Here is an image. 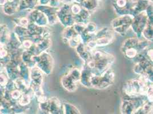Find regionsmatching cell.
<instances>
[{"label":"cell","instance_id":"obj_1","mask_svg":"<svg viewBox=\"0 0 153 114\" xmlns=\"http://www.w3.org/2000/svg\"><path fill=\"white\" fill-rule=\"evenodd\" d=\"M153 82L143 76L128 80L123 84V93L125 96L134 98L146 96L147 91Z\"/></svg>","mask_w":153,"mask_h":114},{"label":"cell","instance_id":"obj_2","mask_svg":"<svg viewBox=\"0 0 153 114\" xmlns=\"http://www.w3.org/2000/svg\"><path fill=\"white\" fill-rule=\"evenodd\" d=\"M91 57L95 62V68L91 71L98 76H101L110 69L111 66L114 62V57L103 51H93Z\"/></svg>","mask_w":153,"mask_h":114},{"label":"cell","instance_id":"obj_3","mask_svg":"<svg viewBox=\"0 0 153 114\" xmlns=\"http://www.w3.org/2000/svg\"><path fill=\"white\" fill-rule=\"evenodd\" d=\"M81 71L77 67H73L67 74L62 76L61 83L64 89L69 92L76 91L78 83L80 81Z\"/></svg>","mask_w":153,"mask_h":114},{"label":"cell","instance_id":"obj_4","mask_svg":"<svg viewBox=\"0 0 153 114\" xmlns=\"http://www.w3.org/2000/svg\"><path fill=\"white\" fill-rule=\"evenodd\" d=\"M147 101L143 96L134 98L124 96L122 101L121 112L122 114H137Z\"/></svg>","mask_w":153,"mask_h":114},{"label":"cell","instance_id":"obj_5","mask_svg":"<svg viewBox=\"0 0 153 114\" xmlns=\"http://www.w3.org/2000/svg\"><path fill=\"white\" fill-rule=\"evenodd\" d=\"M134 16L131 14L118 16L111 22V28L113 31L122 36H125L130 28Z\"/></svg>","mask_w":153,"mask_h":114},{"label":"cell","instance_id":"obj_6","mask_svg":"<svg viewBox=\"0 0 153 114\" xmlns=\"http://www.w3.org/2000/svg\"><path fill=\"white\" fill-rule=\"evenodd\" d=\"M114 38V34L113 32L108 27H104L96 32L93 40L96 47H99L110 44Z\"/></svg>","mask_w":153,"mask_h":114},{"label":"cell","instance_id":"obj_7","mask_svg":"<svg viewBox=\"0 0 153 114\" xmlns=\"http://www.w3.org/2000/svg\"><path fill=\"white\" fill-rule=\"evenodd\" d=\"M148 19L146 11L142 12L134 16L131 28L138 38H142V34L146 26Z\"/></svg>","mask_w":153,"mask_h":114},{"label":"cell","instance_id":"obj_8","mask_svg":"<svg viewBox=\"0 0 153 114\" xmlns=\"http://www.w3.org/2000/svg\"><path fill=\"white\" fill-rule=\"evenodd\" d=\"M58 20L65 27L73 26L75 24L74 16L70 10V6L68 4L59 7L58 10Z\"/></svg>","mask_w":153,"mask_h":114},{"label":"cell","instance_id":"obj_9","mask_svg":"<svg viewBox=\"0 0 153 114\" xmlns=\"http://www.w3.org/2000/svg\"><path fill=\"white\" fill-rule=\"evenodd\" d=\"M135 3L132 0H114L113 7L118 16L126 14L133 16Z\"/></svg>","mask_w":153,"mask_h":114},{"label":"cell","instance_id":"obj_10","mask_svg":"<svg viewBox=\"0 0 153 114\" xmlns=\"http://www.w3.org/2000/svg\"><path fill=\"white\" fill-rule=\"evenodd\" d=\"M114 73L111 69H109L100 76L99 83L97 89L103 90L108 88L114 82Z\"/></svg>","mask_w":153,"mask_h":114},{"label":"cell","instance_id":"obj_11","mask_svg":"<svg viewBox=\"0 0 153 114\" xmlns=\"http://www.w3.org/2000/svg\"><path fill=\"white\" fill-rule=\"evenodd\" d=\"M46 106V112L49 114H61L63 112L62 105L57 98L53 97L42 102Z\"/></svg>","mask_w":153,"mask_h":114},{"label":"cell","instance_id":"obj_12","mask_svg":"<svg viewBox=\"0 0 153 114\" xmlns=\"http://www.w3.org/2000/svg\"><path fill=\"white\" fill-rule=\"evenodd\" d=\"M78 34L74 29L73 26L66 27L62 33V38L65 44H68L71 38Z\"/></svg>","mask_w":153,"mask_h":114},{"label":"cell","instance_id":"obj_13","mask_svg":"<svg viewBox=\"0 0 153 114\" xmlns=\"http://www.w3.org/2000/svg\"><path fill=\"white\" fill-rule=\"evenodd\" d=\"M142 37L149 41H153V21L148 19L146 26L142 32Z\"/></svg>","mask_w":153,"mask_h":114},{"label":"cell","instance_id":"obj_14","mask_svg":"<svg viewBox=\"0 0 153 114\" xmlns=\"http://www.w3.org/2000/svg\"><path fill=\"white\" fill-rule=\"evenodd\" d=\"M81 7L88 10L90 13L94 11L98 7V1L97 0H85L81 4Z\"/></svg>","mask_w":153,"mask_h":114},{"label":"cell","instance_id":"obj_15","mask_svg":"<svg viewBox=\"0 0 153 114\" xmlns=\"http://www.w3.org/2000/svg\"><path fill=\"white\" fill-rule=\"evenodd\" d=\"M62 110L64 114H80L79 110L69 103H64L62 104Z\"/></svg>","mask_w":153,"mask_h":114},{"label":"cell","instance_id":"obj_16","mask_svg":"<svg viewBox=\"0 0 153 114\" xmlns=\"http://www.w3.org/2000/svg\"><path fill=\"white\" fill-rule=\"evenodd\" d=\"M153 113V102L147 101L137 111V114H152Z\"/></svg>","mask_w":153,"mask_h":114},{"label":"cell","instance_id":"obj_17","mask_svg":"<svg viewBox=\"0 0 153 114\" xmlns=\"http://www.w3.org/2000/svg\"><path fill=\"white\" fill-rule=\"evenodd\" d=\"M81 42H82V39L81 38L80 35L77 34L76 36L73 37V38H71L68 42V44L69 46L71 48H76V46L79 44Z\"/></svg>","mask_w":153,"mask_h":114},{"label":"cell","instance_id":"obj_18","mask_svg":"<svg viewBox=\"0 0 153 114\" xmlns=\"http://www.w3.org/2000/svg\"><path fill=\"white\" fill-rule=\"evenodd\" d=\"M76 2V3H78V4H81L83 1H84L85 0H74Z\"/></svg>","mask_w":153,"mask_h":114},{"label":"cell","instance_id":"obj_19","mask_svg":"<svg viewBox=\"0 0 153 114\" xmlns=\"http://www.w3.org/2000/svg\"><path fill=\"white\" fill-rule=\"evenodd\" d=\"M97 1H98V0H97Z\"/></svg>","mask_w":153,"mask_h":114}]
</instances>
